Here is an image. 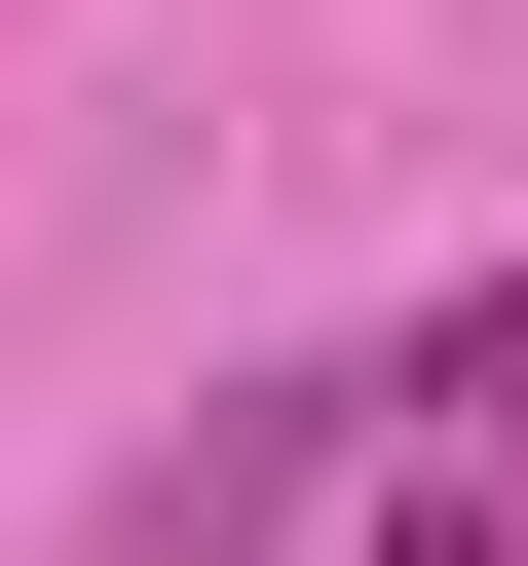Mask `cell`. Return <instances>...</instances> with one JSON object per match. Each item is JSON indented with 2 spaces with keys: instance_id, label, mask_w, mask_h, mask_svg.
Returning a JSON list of instances; mask_svg holds the SVG:
<instances>
[{
  "instance_id": "cell-1",
  "label": "cell",
  "mask_w": 528,
  "mask_h": 566,
  "mask_svg": "<svg viewBox=\"0 0 528 566\" xmlns=\"http://www.w3.org/2000/svg\"><path fill=\"white\" fill-rule=\"evenodd\" d=\"M378 566H528V528H490V491H378Z\"/></svg>"
},
{
  "instance_id": "cell-2",
  "label": "cell",
  "mask_w": 528,
  "mask_h": 566,
  "mask_svg": "<svg viewBox=\"0 0 528 566\" xmlns=\"http://www.w3.org/2000/svg\"><path fill=\"white\" fill-rule=\"evenodd\" d=\"M490 378H528V264H490V303H453V416H490Z\"/></svg>"
}]
</instances>
